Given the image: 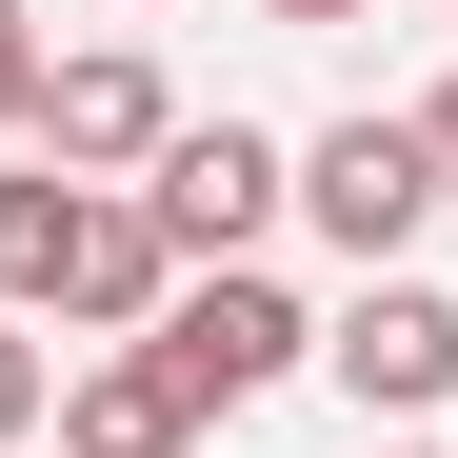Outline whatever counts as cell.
Instances as JSON below:
<instances>
[{"mask_svg":"<svg viewBox=\"0 0 458 458\" xmlns=\"http://www.w3.org/2000/svg\"><path fill=\"white\" fill-rule=\"evenodd\" d=\"M140 359H160L199 419H240V399H279V378L319 359V319H299L259 259H219V279H180V299H160V339H140Z\"/></svg>","mask_w":458,"mask_h":458,"instance_id":"obj_1","label":"cell"},{"mask_svg":"<svg viewBox=\"0 0 458 458\" xmlns=\"http://www.w3.org/2000/svg\"><path fill=\"white\" fill-rule=\"evenodd\" d=\"M140 219L180 240V279H219V259H259V219H299V160H279L259 120H180L160 180H140Z\"/></svg>","mask_w":458,"mask_h":458,"instance_id":"obj_2","label":"cell"},{"mask_svg":"<svg viewBox=\"0 0 458 458\" xmlns=\"http://www.w3.org/2000/svg\"><path fill=\"white\" fill-rule=\"evenodd\" d=\"M160 140H180V81H160L140 40H81V60L40 81V160H60V180L140 199V180H160Z\"/></svg>","mask_w":458,"mask_h":458,"instance_id":"obj_3","label":"cell"},{"mask_svg":"<svg viewBox=\"0 0 458 458\" xmlns=\"http://www.w3.org/2000/svg\"><path fill=\"white\" fill-rule=\"evenodd\" d=\"M299 219H319L359 279H399V240L438 219V160H419V120H339V140H299Z\"/></svg>","mask_w":458,"mask_h":458,"instance_id":"obj_4","label":"cell"},{"mask_svg":"<svg viewBox=\"0 0 458 458\" xmlns=\"http://www.w3.org/2000/svg\"><path fill=\"white\" fill-rule=\"evenodd\" d=\"M319 378H339L359 419H438L458 399V299L438 279H359L339 319H319Z\"/></svg>","mask_w":458,"mask_h":458,"instance_id":"obj_5","label":"cell"},{"mask_svg":"<svg viewBox=\"0 0 458 458\" xmlns=\"http://www.w3.org/2000/svg\"><path fill=\"white\" fill-rule=\"evenodd\" d=\"M160 299H180V240H160L140 199H100V219H81V279H60V319L120 359V339H160Z\"/></svg>","mask_w":458,"mask_h":458,"instance_id":"obj_6","label":"cell"},{"mask_svg":"<svg viewBox=\"0 0 458 458\" xmlns=\"http://www.w3.org/2000/svg\"><path fill=\"white\" fill-rule=\"evenodd\" d=\"M60 458H199V399L120 339V359H81V378H60Z\"/></svg>","mask_w":458,"mask_h":458,"instance_id":"obj_7","label":"cell"},{"mask_svg":"<svg viewBox=\"0 0 458 458\" xmlns=\"http://www.w3.org/2000/svg\"><path fill=\"white\" fill-rule=\"evenodd\" d=\"M81 219H100V180H60V160H21V180H0V319L81 279Z\"/></svg>","mask_w":458,"mask_h":458,"instance_id":"obj_8","label":"cell"},{"mask_svg":"<svg viewBox=\"0 0 458 458\" xmlns=\"http://www.w3.org/2000/svg\"><path fill=\"white\" fill-rule=\"evenodd\" d=\"M40 81H60V40L21 21V0H0V140H40Z\"/></svg>","mask_w":458,"mask_h":458,"instance_id":"obj_9","label":"cell"},{"mask_svg":"<svg viewBox=\"0 0 458 458\" xmlns=\"http://www.w3.org/2000/svg\"><path fill=\"white\" fill-rule=\"evenodd\" d=\"M40 419H60V359H40V339H21V319H0V458H21V438H40Z\"/></svg>","mask_w":458,"mask_h":458,"instance_id":"obj_10","label":"cell"},{"mask_svg":"<svg viewBox=\"0 0 458 458\" xmlns=\"http://www.w3.org/2000/svg\"><path fill=\"white\" fill-rule=\"evenodd\" d=\"M419 160H438V199H458V81H438V100H419Z\"/></svg>","mask_w":458,"mask_h":458,"instance_id":"obj_11","label":"cell"},{"mask_svg":"<svg viewBox=\"0 0 458 458\" xmlns=\"http://www.w3.org/2000/svg\"><path fill=\"white\" fill-rule=\"evenodd\" d=\"M259 21H299V40H339V21H378V0H259Z\"/></svg>","mask_w":458,"mask_h":458,"instance_id":"obj_12","label":"cell"},{"mask_svg":"<svg viewBox=\"0 0 458 458\" xmlns=\"http://www.w3.org/2000/svg\"><path fill=\"white\" fill-rule=\"evenodd\" d=\"M438 21H458V0H438Z\"/></svg>","mask_w":458,"mask_h":458,"instance_id":"obj_13","label":"cell"}]
</instances>
